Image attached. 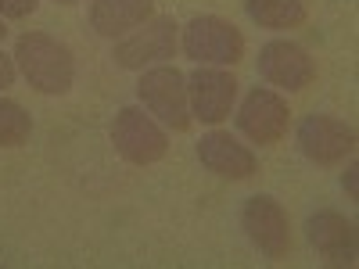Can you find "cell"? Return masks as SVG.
Returning a JSON list of instances; mask_svg holds the SVG:
<instances>
[{
	"mask_svg": "<svg viewBox=\"0 0 359 269\" xmlns=\"http://www.w3.org/2000/svg\"><path fill=\"white\" fill-rule=\"evenodd\" d=\"M15 65L22 69L25 83L40 90V94H69L72 90V79H76V57L72 50L62 43V40H54L47 33H25L18 36L15 43Z\"/></svg>",
	"mask_w": 359,
	"mask_h": 269,
	"instance_id": "cell-1",
	"label": "cell"
},
{
	"mask_svg": "<svg viewBox=\"0 0 359 269\" xmlns=\"http://www.w3.org/2000/svg\"><path fill=\"white\" fill-rule=\"evenodd\" d=\"M184 54L198 65H237L245 57V36L219 15H198L184 29Z\"/></svg>",
	"mask_w": 359,
	"mask_h": 269,
	"instance_id": "cell-2",
	"label": "cell"
},
{
	"mask_svg": "<svg viewBox=\"0 0 359 269\" xmlns=\"http://www.w3.org/2000/svg\"><path fill=\"white\" fill-rule=\"evenodd\" d=\"M137 94L144 101V108L158 115V123H165L169 130L184 133L191 130V104H187V76L172 69V65H158L147 69L137 83Z\"/></svg>",
	"mask_w": 359,
	"mask_h": 269,
	"instance_id": "cell-3",
	"label": "cell"
},
{
	"mask_svg": "<svg viewBox=\"0 0 359 269\" xmlns=\"http://www.w3.org/2000/svg\"><path fill=\"white\" fill-rule=\"evenodd\" d=\"M111 144H115V151L123 155L126 162H133V165H155L169 151L165 130L155 123V118H147L140 108H123L115 115Z\"/></svg>",
	"mask_w": 359,
	"mask_h": 269,
	"instance_id": "cell-4",
	"label": "cell"
},
{
	"mask_svg": "<svg viewBox=\"0 0 359 269\" xmlns=\"http://www.w3.org/2000/svg\"><path fill=\"white\" fill-rule=\"evenodd\" d=\"M241 230L248 233V241L259 248L262 258L277 262L287 255L291 248V223L287 212L280 208V201H273L269 194H255L245 201L241 208Z\"/></svg>",
	"mask_w": 359,
	"mask_h": 269,
	"instance_id": "cell-5",
	"label": "cell"
},
{
	"mask_svg": "<svg viewBox=\"0 0 359 269\" xmlns=\"http://www.w3.org/2000/svg\"><path fill=\"white\" fill-rule=\"evenodd\" d=\"M176 22L165 18V15H151L144 25H137L126 40L115 43V65L118 69H130V72H140L144 65H158L165 57L176 54Z\"/></svg>",
	"mask_w": 359,
	"mask_h": 269,
	"instance_id": "cell-6",
	"label": "cell"
},
{
	"mask_svg": "<svg viewBox=\"0 0 359 269\" xmlns=\"http://www.w3.org/2000/svg\"><path fill=\"white\" fill-rule=\"evenodd\" d=\"M298 147L316 165H341L355 151V130L334 115H309L298 126Z\"/></svg>",
	"mask_w": 359,
	"mask_h": 269,
	"instance_id": "cell-7",
	"label": "cell"
},
{
	"mask_svg": "<svg viewBox=\"0 0 359 269\" xmlns=\"http://www.w3.org/2000/svg\"><path fill=\"white\" fill-rule=\"evenodd\" d=\"M287 101L266 86H255L252 94L237 108V130H241L252 144H277L287 133Z\"/></svg>",
	"mask_w": 359,
	"mask_h": 269,
	"instance_id": "cell-8",
	"label": "cell"
},
{
	"mask_svg": "<svg viewBox=\"0 0 359 269\" xmlns=\"http://www.w3.org/2000/svg\"><path fill=\"white\" fill-rule=\"evenodd\" d=\"M237 101V79L223 69H198L187 76V104H191V118L216 126L230 115Z\"/></svg>",
	"mask_w": 359,
	"mask_h": 269,
	"instance_id": "cell-9",
	"label": "cell"
},
{
	"mask_svg": "<svg viewBox=\"0 0 359 269\" xmlns=\"http://www.w3.org/2000/svg\"><path fill=\"white\" fill-rule=\"evenodd\" d=\"M259 76L284 90H306L316 79V62L294 40H269L259 50Z\"/></svg>",
	"mask_w": 359,
	"mask_h": 269,
	"instance_id": "cell-10",
	"label": "cell"
},
{
	"mask_svg": "<svg viewBox=\"0 0 359 269\" xmlns=\"http://www.w3.org/2000/svg\"><path fill=\"white\" fill-rule=\"evenodd\" d=\"M309 244L323 255L327 265H355V226L334 212V208H320L306 223Z\"/></svg>",
	"mask_w": 359,
	"mask_h": 269,
	"instance_id": "cell-11",
	"label": "cell"
},
{
	"mask_svg": "<svg viewBox=\"0 0 359 269\" xmlns=\"http://www.w3.org/2000/svg\"><path fill=\"white\" fill-rule=\"evenodd\" d=\"M198 162L223 179H248L259 172V158L223 130H212L198 140Z\"/></svg>",
	"mask_w": 359,
	"mask_h": 269,
	"instance_id": "cell-12",
	"label": "cell"
},
{
	"mask_svg": "<svg viewBox=\"0 0 359 269\" xmlns=\"http://www.w3.org/2000/svg\"><path fill=\"white\" fill-rule=\"evenodd\" d=\"M151 15H155V0H94L90 4V25H94V33L108 40L126 36L130 29L144 25Z\"/></svg>",
	"mask_w": 359,
	"mask_h": 269,
	"instance_id": "cell-13",
	"label": "cell"
},
{
	"mask_svg": "<svg viewBox=\"0 0 359 269\" xmlns=\"http://www.w3.org/2000/svg\"><path fill=\"white\" fill-rule=\"evenodd\" d=\"M245 11L262 29H294L306 22L302 0H245Z\"/></svg>",
	"mask_w": 359,
	"mask_h": 269,
	"instance_id": "cell-14",
	"label": "cell"
},
{
	"mask_svg": "<svg viewBox=\"0 0 359 269\" xmlns=\"http://www.w3.org/2000/svg\"><path fill=\"white\" fill-rule=\"evenodd\" d=\"M33 133V118L18 101L0 97V147H22Z\"/></svg>",
	"mask_w": 359,
	"mask_h": 269,
	"instance_id": "cell-15",
	"label": "cell"
},
{
	"mask_svg": "<svg viewBox=\"0 0 359 269\" xmlns=\"http://www.w3.org/2000/svg\"><path fill=\"white\" fill-rule=\"evenodd\" d=\"M40 0H0V15L4 18H25V15H33L36 11Z\"/></svg>",
	"mask_w": 359,
	"mask_h": 269,
	"instance_id": "cell-16",
	"label": "cell"
},
{
	"mask_svg": "<svg viewBox=\"0 0 359 269\" xmlns=\"http://www.w3.org/2000/svg\"><path fill=\"white\" fill-rule=\"evenodd\" d=\"M11 83H15V57L0 50V90L11 86Z\"/></svg>",
	"mask_w": 359,
	"mask_h": 269,
	"instance_id": "cell-17",
	"label": "cell"
},
{
	"mask_svg": "<svg viewBox=\"0 0 359 269\" xmlns=\"http://www.w3.org/2000/svg\"><path fill=\"white\" fill-rule=\"evenodd\" d=\"M341 184H345V187H348V194L355 198V165H348V169H345V179H341Z\"/></svg>",
	"mask_w": 359,
	"mask_h": 269,
	"instance_id": "cell-18",
	"label": "cell"
},
{
	"mask_svg": "<svg viewBox=\"0 0 359 269\" xmlns=\"http://www.w3.org/2000/svg\"><path fill=\"white\" fill-rule=\"evenodd\" d=\"M8 36V29H4V18H0V40H4Z\"/></svg>",
	"mask_w": 359,
	"mask_h": 269,
	"instance_id": "cell-19",
	"label": "cell"
},
{
	"mask_svg": "<svg viewBox=\"0 0 359 269\" xmlns=\"http://www.w3.org/2000/svg\"><path fill=\"white\" fill-rule=\"evenodd\" d=\"M57 4H79V0H57Z\"/></svg>",
	"mask_w": 359,
	"mask_h": 269,
	"instance_id": "cell-20",
	"label": "cell"
}]
</instances>
